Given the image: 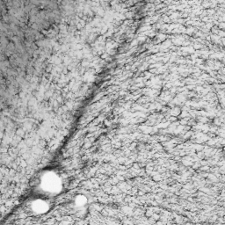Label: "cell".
Instances as JSON below:
<instances>
[{"label":"cell","instance_id":"1","mask_svg":"<svg viewBox=\"0 0 225 225\" xmlns=\"http://www.w3.org/2000/svg\"><path fill=\"white\" fill-rule=\"evenodd\" d=\"M45 185H47V187L49 188H55L56 185H57V182H56V179L55 178H53V177H48L47 180L45 181Z\"/></svg>","mask_w":225,"mask_h":225}]
</instances>
